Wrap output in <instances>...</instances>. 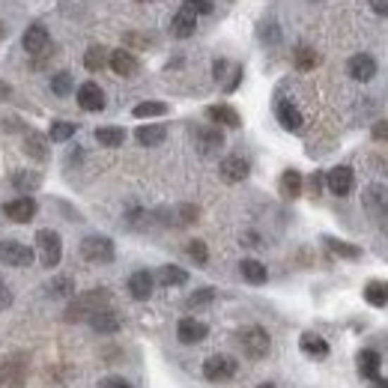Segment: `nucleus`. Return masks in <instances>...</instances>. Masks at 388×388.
<instances>
[{
    "label": "nucleus",
    "mask_w": 388,
    "mask_h": 388,
    "mask_svg": "<svg viewBox=\"0 0 388 388\" xmlns=\"http://www.w3.org/2000/svg\"><path fill=\"white\" fill-rule=\"evenodd\" d=\"M111 305V293L108 290H90L81 293L78 299H72V305L66 308V323H81L90 320L96 311H105Z\"/></svg>",
    "instance_id": "1"
},
{
    "label": "nucleus",
    "mask_w": 388,
    "mask_h": 388,
    "mask_svg": "<svg viewBox=\"0 0 388 388\" xmlns=\"http://www.w3.org/2000/svg\"><path fill=\"white\" fill-rule=\"evenodd\" d=\"M78 251L84 260H90V263H111L117 254V248H114V239H108V236H87V239H81L78 245Z\"/></svg>",
    "instance_id": "2"
},
{
    "label": "nucleus",
    "mask_w": 388,
    "mask_h": 388,
    "mask_svg": "<svg viewBox=\"0 0 388 388\" xmlns=\"http://www.w3.org/2000/svg\"><path fill=\"white\" fill-rule=\"evenodd\" d=\"M36 251H39L42 266L54 269L60 263V257H63V239H60L54 230H39L36 233Z\"/></svg>",
    "instance_id": "3"
},
{
    "label": "nucleus",
    "mask_w": 388,
    "mask_h": 388,
    "mask_svg": "<svg viewBox=\"0 0 388 388\" xmlns=\"http://www.w3.org/2000/svg\"><path fill=\"white\" fill-rule=\"evenodd\" d=\"M21 42H24V51L33 54V57H48V54L54 51V48H51V36H48L45 24H39V21L30 24V27L24 30Z\"/></svg>",
    "instance_id": "4"
},
{
    "label": "nucleus",
    "mask_w": 388,
    "mask_h": 388,
    "mask_svg": "<svg viewBox=\"0 0 388 388\" xmlns=\"http://www.w3.org/2000/svg\"><path fill=\"white\" fill-rule=\"evenodd\" d=\"M239 344L251 358H263L272 346V337L266 329H260V325H248V329L239 332Z\"/></svg>",
    "instance_id": "5"
},
{
    "label": "nucleus",
    "mask_w": 388,
    "mask_h": 388,
    "mask_svg": "<svg viewBox=\"0 0 388 388\" xmlns=\"http://www.w3.org/2000/svg\"><path fill=\"white\" fill-rule=\"evenodd\" d=\"M361 204H365L370 218L388 221V185H380V182L368 185L365 194H361Z\"/></svg>",
    "instance_id": "6"
},
{
    "label": "nucleus",
    "mask_w": 388,
    "mask_h": 388,
    "mask_svg": "<svg viewBox=\"0 0 388 388\" xmlns=\"http://www.w3.org/2000/svg\"><path fill=\"white\" fill-rule=\"evenodd\" d=\"M204 377L209 382H227L236 377V358L230 356H209L204 361Z\"/></svg>",
    "instance_id": "7"
},
{
    "label": "nucleus",
    "mask_w": 388,
    "mask_h": 388,
    "mask_svg": "<svg viewBox=\"0 0 388 388\" xmlns=\"http://www.w3.org/2000/svg\"><path fill=\"white\" fill-rule=\"evenodd\" d=\"M0 263H6V266H30V263H33V248L21 245L15 239L0 242Z\"/></svg>",
    "instance_id": "8"
},
{
    "label": "nucleus",
    "mask_w": 388,
    "mask_h": 388,
    "mask_svg": "<svg viewBox=\"0 0 388 388\" xmlns=\"http://www.w3.org/2000/svg\"><path fill=\"white\" fill-rule=\"evenodd\" d=\"M325 182H329V192L337 194V197H346L349 192H353L356 185V173L349 165H337L329 170V177H325Z\"/></svg>",
    "instance_id": "9"
},
{
    "label": "nucleus",
    "mask_w": 388,
    "mask_h": 388,
    "mask_svg": "<svg viewBox=\"0 0 388 388\" xmlns=\"http://www.w3.org/2000/svg\"><path fill=\"white\" fill-rule=\"evenodd\" d=\"M4 215L9 221H15V224H27L33 221L36 215V200L33 197H15V200H9V204H4Z\"/></svg>",
    "instance_id": "10"
},
{
    "label": "nucleus",
    "mask_w": 388,
    "mask_h": 388,
    "mask_svg": "<svg viewBox=\"0 0 388 388\" xmlns=\"http://www.w3.org/2000/svg\"><path fill=\"white\" fill-rule=\"evenodd\" d=\"M248 173H251V165H248L245 156H227L221 161V180L224 182H242V180H248Z\"/></svg>",
    "instance_id": "11"
},
{
    "label": "nucleus",
    "mask_w": 388,
    "mask_h": 388,
    "mask_svg": "<svg viewBox=\"0 0 388 388\" xmlns=\"http://www.w3.org/2000/svg\"><path fill=\"white\" fill-rule=\"evenodd\" d=\"M194 27H197V12L185 4L177 15H173V21H170V33L177 36V39H189V36L194 33Z\"/></svg>",
    "instance_id": "12"
},
{
    "label": "nucleus",
    "mask_w": 388,
    "mask_h": 388,
    "mask_svg": "<svg viewBox=\"0 0 388 388\" xmlns=\"http://www.w3.org/2000/svg\"><path fill=\"white\" fill-rule=\"evenodd\" d=\"M153 287H156V278H153V272H146V269H137L129 278V293L137 302H146V299L153 296Z\"/></svg>",
    "instance_id": "13"
},
{
    "label": "nucleus",
    "mask_w": 388,
    "mask_h": 388,
    "mask_svg": "<svg viewBox=\"0 0 388 388\" xmlns=\"http://www.w3.org/2000/svg\"><path fill=\"white\" fill-rule=\"evenodd\" d=\"M346 72L353 75V81H370L377 75V60L370 54H356V57H349Z\"/></svg>",
    "instance_id": "14"
},
{
    "label": "nucleus",
    "mask_w": 388,
    "mask_h": 388,
    "mask_svg": "<svg viewBox=\"0 0 388 388\" xmlns=\"http://www.w3.org/2000/svg\"><path fill=\"white\" fill-rule=\"evenodd\" d=\"M78 105L84 111H102L105 108V93H102V87L93 84V81H87L78 87Z\"/></svg>",
    "instance_id": "15"
},
{
    "label": "nucleus",
    "mask_w": 388,
    "mask_h": 388,
    "mask_svg": "<svg viewBox=\"0 0 388 388\" xmlns=\"http://www.w3.org/2000/svg\"><path fill=\"white\" fill-rule=\"evenodd\" d=\"M206 334H209L206 323H200V320H192V317L180 320V325H177V337H180L182 344H200V341H204Z\"/></svg>",
    "instance_id": "16"
},
{
    "label": "nucleus",
    "mask_w": 388,
    "mask_h": 388,
    "mask_svg": "<svg viewBox=\"0 0 388 388\" xmlns=\"http://www.w3.org/2000/svg\"><path fill=\"white\" fill-rule=\"evenodd\" d=\"M24 377H27V361H24L21 356L4 361V368H0V382L4 385H21Z\"/></svg>",
    "instance_id": "17"
},
{
    "label": "nucleus",
    "mask_w": 388,
    "mask_h": 388,
    "mask_svg": "<svg viewBox=\"0 0 388 388\" xmlns=\"http://www.w3.org/2000/svg\"><path fill=\"white\" fill-rule=\"evenodd\" d=\"M108 66L114 69L117 75H123V78H129V75L137 72V57L132 51H126V48H117V51H111Z\"/></svg>",
    "instance_id": "18"
},
{
    "label": "nucleus",
    "mask_w": 388,
    "mask_h": 388,
    "mask_svg": "<svg viewBox=\"0 0 388 388\" xmlns=\"http://www.w3.org/2000/svg\"><path fill=\"white\" fill-rule=\"evenodd\" d=\"M275 114H278V123L287 132H299V129H302V123H305L302 114H299V108L293 102H287V99H281V102H278Z\"/></svg>",
    "instance_id": "19"
},
{
    "label": "nucleus",
    "mask_w": 388,
    "mask_h": 388,
    "mask_svg": "<svg viewBox=\"0 0 388 388\" xmlns=\"http://www.w3.org/2000/svg\"><path fill=\"white\" fill-rule=\"evenodd\" d=\"M299 346H302V353H308L311 358H325V356H329V341L320 337L317 332H305L302 341H299Z\"/></svg>",
    "instance_id": "20"
},
{
    "label": "nucleus",
    "mask_w": 388,
    "mask_h": 388,
    "mask_svg": "<svg viewBox=\"0 0 388 388\" xmlns=\"http://www.w3.org/2000/svg\"><path fill=\"white\" fill-rule=\"evenodd\" d=\"M206 117H209L212 123H218V126H227V129H239V126H242L239 114H236L230 105H212V108L206 111Z\"/></svg>",
    "instance_id": "21"
},
{
    "label": "nucleus",
    "mask_w": 388,
    "mask_h": 388,
    "mask_svg": "<svg viewBox=\"0 0 388 388\" xmlns=\"http://www.w3.org/2000/svg\"><path fill=\"white\" fill-rule=\"evenodd\" d=\"M239 272H242V278L248 281V284H266L269 281V272H266V266H263L260 260H251V257H245L242 263H239Z\"/></svg>",
    "instance_id": "22"
},
{
    "label": "nucleus",
    "mask_w": 388,
    "mask_h": 388,
    "mask_svg": "<svg viewBox=\"0 0 388 388\" xmlns=\"http://www.w3.org/2000/svg\"><path fill=\"white\" fill-rule=\"evenodd\" d=\"M302 192H305L302 173H299V170H284V173H281V194H284L287 200H296Z\"/></svg>",
    "instance_id": "23"
},
{
    "label": "nucleus",
    "mask_w": 388,
    "mask_h": 388,
    "mask_svg": "<svg viewBox=\"0 0 388 388\" xmlns=\"http://www.w3.org/2000/svg\"><path fill=\"white\" fill-rule=\"evenodd\" d=\"M197 146H200V153L204 156L218 153V149L224 146V134L218 129H200L197 132Z\"/></svg>",
    "instance_id": "24"
},
{
    "label": "nucleus",
    "mask_w": 388,
    "mask_h": 388,
    "mask_svg": "<svg viewBox=\"0 0 388 388\" xmlns=\"http://www.w3.org/2000/svg\"><path fill=\"white\" fill-rule=\"evenodd\" d=\"M87 323H90L96 332H102V334H111V332H117V329H120V317H117L111 308L96 311V314H93L90 320H87Z\"/></svg>",
    "instance_id": "25"
},
{
    "label": "nucleus",
    "mask_w": 388,
    "mask_h": 388,
    "mask_svg": "<svg viewBox=\"0 0 388 388\" xmlns=\"http://www.w3.org/2000/svg\"><path fill=\"white\" fill-rule=\"evenodd\" d=\"M380 365H382V358H380V353L377 349H361L358 353V373L365 380H373L380 373Z\"/></svg>",
    "instance_id": "26"
},
{
    "label": "nucleus",
    "mask_w": 388,
    "mask_h": 388,
    "mask_svg": "<svg viewBox=\"0 0 388 388\" xmlns=\"http://www.w3.org/2000/svg\"><path fill=\"white\" fill-rule=\"evenodd\" d=\"M24 153H27L30 158H36V161H48V141L42 134L30 132L27 137H24Z\"/></svg>",
    "instance_id": "27"
},
{
    "label": "nucleus",
    "mask_w": 388,
    "mask_h": 388,
    "mask_svg": "<svg viewBox=\"0 0 388 388\" xmlns=\"http://www.w3.org/2000/svg\"><path fill=\"white\" fill-rule=\"evenodd\" d=\"M293 63H296V69L311 72V69L320 66V54L314 51V48H308V45H299L296 51H293Z\"/></svg>",
    "instance_id": "28"
},
{
    "label": "nucleus",
    "mask_w": 388,
    "mask_h": 388,
    "mask_svg": "<svg viewBox=\"0 0 388 388\" xmlns=\"http://www.w3.org/2000/svg\"><path fill=\"white\" fill-rule=\"evenodd\" d=\"M365 302L368 305H377V308L388 305V281H370L365 287Z\"/></svg>",
    "instance_id": "29"
},
{
    "label": "nucleus",
    "mask_w": 388,
    "mask_h": 388,
    "mask_svg": "<svg viewBox=\"0 0 388 388\" xmlns=\"http://www.w3.org/2000/svg\"><path fill=\"white\" fill-rule=\"evenodd\" d=\"M156 281L165 284V287H180V284L189 281V272L180 269V266H161L158 275H156Z\"/></svg>",
    "instance_id": "30"
},
{
    "label": "nucleus",
    "mask_w": 388,
    "mask_h": 388,
    "mask_svg": "<svg viewBox=\"0 0 388 388\" xmlns=\"http://www.w3.org/2000/svg\"><path fill=\"white\" fill-rule=\"evenodd\" d=\"M165 126H141L134 132V137H137V144L141 146H156V144H161L165 141Z\"/></svg>",
    "instance_id": "31"
},
{
    "label": "nucleus",
    "mask_w": 388,
    "mask_h": 388,
    "mask_svg": "<svg viewBox=\"0 0 388 388\" xmlns=\"http://www.w3.org/2000/svg\"><path fill=\"white\" fill-rule=\"evenodd\" d=\"M96 141L102 146H120L123 141H126V132H123L120 126H102V129H96Z\"/></svg>",
    "instance_id": "32"
},
{
    "label": "nucleus",
    "mask_w": 388,
    "mask_h": 388,
    "mask_svg": "<svg viewBox=\"0 0 388 388\" xmlns=\"http://www.w3.org/2000/svg\"><path fill=\"white\" fill-rule=\"evenodd\" d=\"M75 132H78V126H75V123H69V120H54L51 129H48V137H51V141H57V144H63V141H69Z\"/></svg>",
    "instance_id": "33"
},
{
    "label": "nucleus",
    "mask_w": 388,
    "mask_h": 388,
    "mask_svg": "<svg viewBox=\"0 0 388 388\" xmlns=\"http://www.w3.org/2000/svg\"><path fill=\"white\" fill-rule=\"evenodd\" d=\"M108 57H111V54H105V48H102V45H93V48H87L84 66H87V69H90V72H99V69H105V63H108Z\"/></svg>",
    "instance_id": "34"
},
{
    "label": "nucleus",
    "mask_w": 388,
    "mask_h": 388,
    "mask_svg": "<svg viewBox=\"0 0 388 388\" xmlns=\"http://www.w3.org/2000/svg\"><path fill=\"white\" fill-rule=\"evenodd\" d=\"M325 245H329V251H334L337 257H346V260H356L361 257V248L358 245H349V242H341V239H325Z\"/></svg>",
    "instance_id": "35"
},
{
    "label": "nucleus",
    "mask_w": 388,
    "mask_h": 388,
    "mask_svg": "<svg viewBox=\"0 0 388 388\" xmlns=\"http://www.w3.org/2000/svg\"><path fill=\"white\" fill-rule=\"evenodd\" d=\"M132 114L137 120H146V117H161V114H168V105L165 102H141V105H134Z\"/></svg>",
    "instance_id": "36"
},
{
    "label": "nucleus",
    "mask_w": 388,
    "mask_h": 388,
    "mask_svg": "<svg viewBox=\"0 0 388 388\" xmlns=\"http://www.w3.org/2000/svg\"><path fill=\"white\" fill-rule=\"evenodd\" d=\"M39 182H42L39 173H33V170H18L15 177H12V185H15V189H21V192H33Z\"/></svg>",
    "instance_id": "37"
},
{
    "label": "nucleus",
    "mask_w": 388,
    "mask_h": 388,
    "mask_svg": "<svg viewBox=\"0 0 388 388\" xmlns=\"http://www.w3.org/2000/svg\"><path fill=\"white\" fill-rule=\"evenodd\" d=\"M185 251H189V257L197 263V266H206V260H209V248H206V242L192 239V242H189V248H185Z\"/></svg>",
    "instance_id": "38"
},
{
    "label": "nucleus",
    "mask_w": 388,
    "mask_h": 388,
    "mask_svg": "<svg viewBox=\"0 0 388 388\" xmlns=\"http://www.w3.org/2000/svg\"><path fill=\"white\" fill-rule=\"evenodd\" d=\"M212 299H215V290H212V287H204V290H194L185 305H189V308H206Z\"/></svg>",
    "instance_id": "39"
},
{
    "label": "nucleus",
    "mask_w": 388,
    "mask_h": 388,
    "mask_svg": "<svg viewBox=\"0 0 388 388\" xmlns=\"http://www.w3.org/2000/svg\"><path fill=\"white\" fill-rule=\"evenodd\" d=\"M72 290H75L72 278H54L51 284H48V293L57 296V299H66V296H72Z\"/></svg>",
    "instance_id": "40"
},
{
    "label": "nucleus",
    "mask_w": 388,
    "mask_h": 388,
    "mask_svg": "<svg viewBox=\"0 0 388 388\" xmlns=\"http://www.w3.org/2000/svg\"><path fill=\"white\" fill-rule=\"evenodd\" d=\"M260 39L266 42V45L281 42V27H278L275 21H263V24H260Z\"/></svg>",
    "instance_id": "41"
},
{
    "label": "nucleus",
    "mask_w": 388,
    "mask_h": 388,
    "mask_svg": "<svg viewBox=\"0 0 388 388\" xmlns=\"http://www.w3.org/2000/svg\"><path fill=\"white\" fill-rule=\"evenodd\" d=\"M51 90L57 96H69L72 93V75L69 72H57L54 78H51Z\"/></svg>",
    "instance_id": "42"
},
{
    "label": "nucleus",
    "mask_w": 388,
    "mask_h": 388,
    "mask_svg": "<svg viewBox=\"0 0 388 388\" xmlns=\"http://www.w3.org/2000/svg\"><path fill=\"white\" fill-rule=\"evenodd\" d=\"M185 4H189L197 15H209V12L215 9V0H185Z\"/></svg>",
    "instance_id": "43"
},
{
    "label": "nucleus",
    "mask_w": 388,
    "mask_h": 388,
    "mask_svg": "<svg viewBox=\"0 0 388 388\" xmlns=\"http://www.w3.org/2000/svg\"><path fill=\"white\" fill-rule=\"evenodd\" d=\"M177 215H180V221H182V224H192V221L197 218V206H180Z\"/></svg>",
    "instance_id": "44"
},
{
    "label": "nucleus",
    "mask_w": 388,
    "mask_h": 388,
    "mask_svg": "<svg viewBox=\"0 0 388 388\" xmlns=\"http://www.w3.org/2000/svg\"><path fill=\"white\" fill-rule=\"evenodd\" d=\"M99 388H132V385L126 380H120V377H108V380H102Z\"/></svg>",
    "instance_id": "45"
},
{
    "label": "nucleus",
    "mask_w": 388,
    "mask_h": 388,
    "mask_svg": "<svg viewBox=\"0 0 388 388\" xmlns=\"http://www.w3.org/2000/svg\"><path fill=\"white\" fill-rule=\"evenodd\" d=\"M12 305V293H9V287L4 284V278H0V308H9Z\"/></svg>",
    "instance_id": "46"
},
{
    "label": "nucleus",
    "mask_w": 388,
    "mask_h": 388,
    "mask_svg": "<svg viewBox=\"0 0 388 388\" xmlns=\"http://www.w3.org/2000/svg\"><path fill=\"white\" fill-rule=\"evenodd\" d=\"M227 69H230L227 60H215V69H212V72H215V81H224V75H227Z\"/></svg>",
    "instance_id": "47"
},
{
    "label": "nucleus",
    "mask_w": 388,
    "mask_h": 388,
    "mask_svg": "<svg viewBox=\"0 0 388 388\" xmlns=\"http://www.w3.org/2000/svg\"><path fill=\"white\" fill-rule=\"evenodd\" d=\"M373 137H377V141H388V120H385V123H377V129H373Z\"/></svg>",
    "instance_id": "48"
},
{
    "label": "nucleus",
    "mask_w": 388,
    "mask_h": 388,
    "mask_svg": "<svg viewBox=\"0 0 388 388\" xmlns=\"http://www.w3.org/2000/svg\"><path fill=\"white\" fill-rule=\"evenodd\" d=\"M370 6L377 15H388V0H370Z\"/></svg>",
    "instance_id": "49"
},
{
    "label": "nucleus",
    "mask_w": 388,
    "mask_h": 388,
    "mask_svg": "<svg viewBox=\"0 0 388 388\" xmlns=\"http://www.w3.org/2000/svg\"><path fill=\"white\" fill-rule=\"evenodd\" d=\"M370 388H388V380H380V377H373V380H370Z\"/></svg>",
    "instance_id": "50"
},
{
    "label": "nucleus",
    "mask_w": 388,
    "mask_h": 388,
    "mask_svg": "<svg viewBox=\"0 0 388 388\" xmlns=\"http://www.w3.org/2000/svg\"><path fill=\"white\" fill-rule=\"evenodd\" d=\"M6 96H9V87H6L4 81H0V99H6Z\"/></svg>",
    "instance_id": "51"
},
{
    "label": "nucleus",
    "mask_w": 388,
    "mask_h": 388,
    "mask_svg": "<svg viewBox=\"0 0 388 388\" xmlns=\"http://www.w3.org/2000/svg\"><path fill=\"white\" fill-rule=\"evenodd\" d=\"M0 39H4V24H0Z\"/></svg>",
    "instance_id": "52"
},
{
    "label": "nucleus",
    "mask_w": 388,
    "mask_h": 388,
    "mask_svg": "<svg viewBox=\"0 0 388 388\" xmlns=\"http://www.w3.org/2000/svg\"><path fill=\"white\" fill-rule=\"evenodd\" d=\"M257 388H272V385H257Z\"/></svg>",
    "instance_id": "53"
},
{
    "label": "nucleus",
    "mask_w": 388,
    "mask_h": 388,
    "mask_svg": "<svg viewBox=\"0 0 388 388\" xmlns=\"http://www.w3.org/2000/svg\"><path fill=\"white\" fill-rule=\"evenodd\" d=\"M137 4H146V0H137Z\"/></svg>",
    "instance_id": "54"
}]
</instances>
